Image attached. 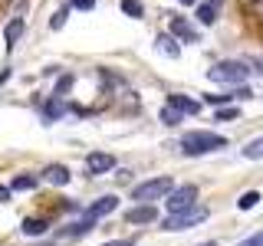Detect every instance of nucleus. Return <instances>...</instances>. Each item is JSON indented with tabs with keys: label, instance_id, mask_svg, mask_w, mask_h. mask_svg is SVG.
Wrapping results in <instances>:
<instances>
[{
	"label": "nucleus",
	"instance_id": "f257e3e1",
	"mask_svg": "<svg viewBox=\"0 0 263 246\" xmlns=\"http://www.w3.org/2000/svg\"><path fill=\"white\" fill-rule=\"evenodd\" d=\"M227 148V138L217 135V131H187L181 138V151L191 154V158H201V154H211V151H220Z\"/></svg>",
	"mask_w": 263,
	"mask_h": 246
},
{
	"label": "nucleus",
	"instance_id": "f03ea898",
	"mask_svg": "<svg viewBox=\"0 0 263 246\" xmlns=\"http://www.w3.org/2000/svg\"><path fill=\"white\" fill-rule=\"evenodd\" d=\"M250 63L243 59H224V63H214L208 69V79L217 82V86H243L247 76H250Z\"/></svg>",
	"mask_w": 263,
	"mask_h": 246
},
{
	"label": "nucleus",
	"instance_id": "7ed1b4c3",
	"mask_svg": "<svg viewBox=\"0 0 263 246\" xmlns=\"http://www.w3.org/2000/svg\"><path fill=\"white\" fill-rule=\"evenodd\" d=\"M115 203H119L115 197H99L92 207L82 213V220H76V223H69V227L63 230V236H69V240H72V236H82V233H89V230H96V220H102L105 213H112Z\"/></svg>",
	"mask_w": 263,
	"mask_h": 246
},
{
	"label": "nucleus",
	"instance_id": "20e7f679",
	"mask_svg": "<svg viewBox=\"0 0 263 246\" xmlns=\"http://www.w3.org/2000/svg\"><path fill=\"white\" fill-rule=\"evenodd\" d=\"M171 191H175V180L164 174V177H152V180H145V184H138L135 191H132V197H135V200H142V203H152V200L168 197Z\"/></svg>",
	"mask_w": 263,
	"mask_h": 246
},
{
	"label": "nucleus",
	"instance_id": "39448f33",
	"mask_svg": "<svg viewBox=\"0 0 263 246\" xmlns=\"http://www.w3.org/2000/svg\"><path fill=\"white\" fill-rule=\"evenodd\" d=\"M204 220H208V207H187V210H178L171 217H164V230L181 233V230H191L197 223H204Z\"/></svg>",
	"mask_w": 263,
	"mask_h": 246
},
{
	"label": "nucleus",
	"instance_id": "423d86ee",
	"mask_svg": "<svg viewBox=\"0 0 263 246\" xmlns=\"http://www.w3.org/2000/svg\"><path fill=\"white\" fill-rule=\"evenodd\" d=\"M194 200H197V187L194 184H181V187H175V191L168 194L164 207H168V213H178V210L194 207Z\"/></svg>",
	"mask_w": 263,
	"mask_h": 246
},
{
	"label": "nucleus",
	"instance_id": "0eeeda50",
	"mask_svg": "<svg viewBox=\"0 0 263 246\" xmlns=\"http://www.w3.org/2000/svg\"><path fill=\"white\" fill-rule=\"evenodd\" d=\"M168 27H171V33H175L178 39H184V43H197V39H201V33H197V30L191 27V23L184 20V16H178V13H171Z\"/></svg>",
	"mask_w": 263,
	"mask_h": 246
},
{
	"label": "nucleus",
	"instance_id": "6e6552de",
	"mask_svg": "<svg viewBox=\"0 0 263 246\" xmlns=\"http://www.w3.org/2000/svg\"><path fill=\"white\" fill-rule=\"evenodd\" d=\"M112 168H115V158L105 154V151H92L86 158V171H89V174H105V171H112Z\"/></svg>",
	"mask_w": 263,
	"mask_h": 246
},
{
	"label": "nucleus",
	"instance_id": "1a4fd4ad",
	"mask_svg": "<svg viewBox=\"0 0 263 246\" xmlns=\"http://www.w3.org/2000/svg\"><path fill=\"white\" fill-rule=\"evenodd\" d=\"M168 105H175V109L181 112V115H197L201 112V102H197V98H187V95H168Z\"/></svg>",
	"mask_w": 263,
	"mask_h": 246
},
{
	"label": "nucleus",
	"instance_id": "9d476101",
	"mask_svg": "<svg viewBox=\"0 0 263 246\" xmlns=\"http://www.w3.org/2000/svg\"><path fill=\"white\" fill-rule=\"evenodd\" d=\"M125 220H128V223H152V220H158V210H155L152 203H142V207L128 210Z\"/></svg>",
	"mask_w": 263,
	"mask_h": 246
},
{
	"label": "nucleus",
	"instance_id": "9b49d317",
	"mask_svg": "<svg viewBox=\"0 0 263 246\" xmlns=\"http://www.w3.org/2000/svg\"><path fill=\"white\" fill-rule=\"evenodd\" d=\"M155 46H158V53H164L168 59H178V56H181V49L175 43V33H171V36H164V33H161V36L155 39Z\"/></svg>",
	"mask_w": 263,
	"mask_h": 246
},
{
	"label": "nucleus",
	"instance_id": "f8f14e48",
	"mask_svg": "<svg viewBox=\"0 0 263 246\" xmlns=\"http://www.w3.org/2000/svg\"><path fill=\"white\" fill-rule=\"evenodd\" d=\"M217 7H220V0H208V4H201V7H197V20H201L204 27H211V23L217 20Z\"/></svg>",
	"mask_w": 263,
	"mask_h": 246
},
{
	"label": "nucleus",
	"instance_id": "ddd939ff",
	"mask_svg": "<svg viewBox=\"0 0 263 246\" xmlns=\"http://www.w3.org/2000/svg\"><path fill=\"white\" fill-rule=\"evenodd\" d=\"M43 177L49 180V184H60V187H63V184H69V171H66L63 164H49V168L43 171Z\"/></svg>",
	"mask_w": 263,
	"mask_h": 246
},
{
	"label": "nucleus",
	"instance_id": "4468645a",
	"mask_svg": "<svg viewBox=\"0 0 263 246\" xmlns=\"http://www.w3.org/2000/svg\"><path fill=\"white\" fill-rule=\"evenodd\" d=\"M23 36V16H13L10 23H7V33H4V39H7V49H10L16 39Z\"/></svg>",
	"mask_w": 263,
	"mask_h": 246
},
{
	"label": "nucleus",
	"instance_id": "2eb2a0df",
	"mask_svg": "<svg viewBox=\"0 0 263 246\" xmlns=\"http://www.w3.org/2000/svg\"><path fill=\"white\" fill-rule=\"evenodd\" d=\"M243 158H250V161H263V135H260V138H253L250 145H243Z\"/></svg>",
	"mask_w": 263,
	"mask_h": 246
},
{
	"label": "nucleus",
	"instance_id": "dca6fc26",
	"mask_svg": "<svg viewBox=\"0 0 263 246\" xmlns=\"http://www.w3.org/2000/svg\"><path fill=\"white\" fill-rule=\"evenodd\" d=\"M158 118L164 121V125H181V118H184V115H181V112L175 109V105H164V109H161V115H158Z\"/></svg>",
	"mask_w": 263,
	"mask_h": 246
},
{
	"label": "nucleus",
	"instance_id": "f3484780",
	"mask_svg": "<svg viewBox=\"0 0 263 246\" xmlns=\"http://www.w3.org/2000/svg\"><path fill=\"white\" fill-rule=\"evenodd\" d=\"M13 191H33V187H36V177L33 174H20V177H13Z\"/></svg>",
	"mask_w": 263,
	"mask_h": 246
},
{
	"label": "nucleus",
	"instance_id": "a211bd4d",
	"mask_svg": "<svg viewBox=\"0 0 263 246\" xmlns=\"http://www.w3.org/2000/svg\"><path fill=\"white\" fill-rule=\"evenodd\" d=\"M43 230H46V223H43V220H23V233H27V236H40V233H43Z\"/></svg>",
	"mask_w": 263,
	"mask_h": 246
},
{
	"label": "nucleus",
	"instance_id": "6ab92c4d",
	"mask_svg": "<svg viewBox=\"0 0 263 246\" xmlns=\"http://www.w3.org/2000/svg\"><path fill=\"white\" fill-rule=\"evenodd\" d=\"M257 203H260V194H257V191H247L240 200H237V207H240V210H253Z\"/></svg>",
	"mask_w": 263,
	"mask_h": 246
},
{
	"label": "nucleus",
	"instance_id": "aec40b11",
	"mask_svg": "<svg viewBox=\"0 0 263 246\" xmlns=\"http://www.w3.org/2000/svg\"><path fill=\"white\" fill-rule=\"evenodd\" d=\"M122 10H125L128 16H135V20H138V16L145 13V7L138 4V0H122Z\"/></svg>",
	"mask_w": 263,
	"mask_h": 246
},
{
	"label": "nucleus",
	"instance_id": "412c9836",
	"mask_svg": "<svg viewBox=\"0 0 263 246\" xmlns=\"http://www.w3.org/2000/svg\"><path fill=\"white\" fill-rule=\"evenodd\" d=\"M66 16H69V10H66V7H63V10L56 13L53 20H49V27H53V30H63V27H66Z\"/></svg>",
	"mask_w": 263,
	"mask_h": 246
},
{
	"label": "nucleus",
	"instance_id": "4be33fe9",
	"mask_svg": "<svg viewBox=\"0 0 263 246\" xmlns=\"http://www.w3.org/2000/svg\"><path fill=\"white\" fill-rule=\"evenodd\" d=\"M214 118H217V121H234L237 118V109H217V112H214Z\"/></svg>",
	"mask_w": 263,
	"mask_h": 246
},
{
	"label": "nucleus",
	"instance_id": "5701e85b",
	"mask_svg": "<svg viewBox=\"0 0 263 246\" xmlns=\"http://www.w3.org/2000/svg\"><path fill=\"white\" fill-rule=\"evenodd\" d=\"M240 246H263V230H257L253 236H247V240H243Z\"/></svg>",
	"mask_w": 263,
	"mask_h": 246
},
{
	"label": "nucleus",
	"instance_id": "b1692460",
	"mask_svg": "<svg viewBox=\"0 0 263 246\" xmlns=\"http://www.w3.org/2000/svg\"><path fill=\"white\" fill-rule=\"evenodd\" d=\"M72 7H79V10H92L96 0H72Z\"/></svg>",
	"mask_w": 263,
	"mask_h": 246
},
{
	"label": "nucleus",
	"instance_id": "393cba45",
	"mask_svg": "<svg viewBox=\"0 0 263 246\" xmlns=\"http://www.w3.org/2000/svg\"><path fill=\"white\" fill-rule=\"evenodd\" d=\"M102 246H135V240H112V243H102Z\"/></svg>",
	"mask_w": 263,
	"mask_h": 246
},
{
	"label": "nucleus",
	"instance_id": "a878e982",
	"mask_svg": "<svg viewBox=\"0 0 263 246\" xmlns=\"http://www.w3.org/2000/svg\"><path fill=\"white\" fill-rule=\"evenodd\" d=\"M250 66H253L257 72H263V56H253V59H250Z\"/></svg>",
	"mask_w": 263,
	"mask_h": 246
},
{
	"label": "nucleus",
	"instance_id": "bb28decb",
	"mask_svg": "<svg viewBox=\"0 0 263 246\" xmlns=\"http://www.w3.org/2000/svg\"><path fill=\"white\" fill-rule=\"evenodd\" d=\"M10 191L13 187H0V200H10Z\"/></svg>",
	"mask_w": 263,
	"mask_h": 246
},
{
	"label": "nucleus",
	"instance_id": "cd10ccee",
	"mask_svg": "<svg viewBox=\"0 0 263 246\" xmlns=\"http://www.w3.org/2000/svg\"><path fill=\"white\" fill-rule=\"evenodd\" d=\"M7 76H10V69H4V72H0V82H7Z\"/></svg>",
	"mask_w": 263,
	"mask_h": 246
},
{
	"label": "nucleus",
	"instance_id": "c85d7f7f",
	"mask_svg": "<svg viewBox=\"0 0 263 246\" xmlns=\"http://www.w3.org/2000/svg\"><path fill=\"white\" fill-rule=\"evenodd\" d=\"M181 4H187V7H191V4H197V0H181Z\"/></svg>",
	"mask_w": 263,
	"mask_h": 246
},
{
	"label": "nucleus",
	"instance_id": "c756f323",
	"mask_svg": "<svg viewBox=\"0 0 263 246\" xmlns=\"http://www.w3.org/2000/svg\"><path fill=\"white\" fill-rule=\"evenodd\" d=\"M201 246H214V243H201Z\"/></svg>",
	"mask_w": 263,
	"mask_h": 246
}]
</instances>
